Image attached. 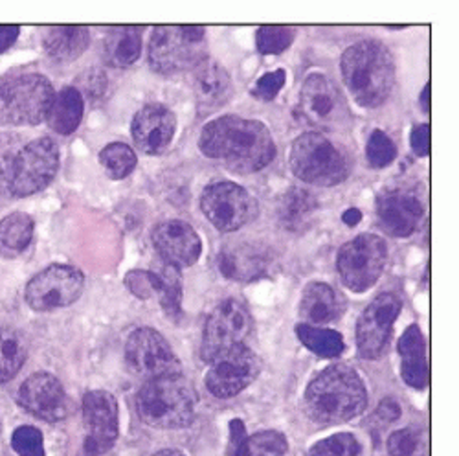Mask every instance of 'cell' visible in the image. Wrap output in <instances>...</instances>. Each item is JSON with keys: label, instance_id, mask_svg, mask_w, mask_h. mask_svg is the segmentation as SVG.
<instances>
[{"label": "cell", "instance_id": "cell-1", "mask_svg": "<svg viewBox=\"0 0 459 456\" xmlns=\"http://www.w3.org/2000/svg\"><path fill=\"white\" fill-rule=\"evenodd\" d=\"M199 147L203 155L224 162L236 173H255L276 157V144L269 127L236 114L206 124L199 136Z\"/></svg>", "mask_w": 459, "mask_h": 456}, {"label": "cell", "instance_id": "cell-2", "mask_svg": "<svg viewBox=\"0 0 459 456\" xmlns=\"http://www.w3.org/2000/svg\"><path fill=\"white\" fill-rule=\"evenodd\" d=\"M368 407V390L362 377L348 364L324 368L305 390V408L320 425L346 424Z\"/></svg>", "mask_w": 459, "mask_h": 456}, {"label": "cell", "instance_id": "cell-3", "mask_svg": "<svg viewBox=\"0 0 459 456\" xmlns=\"http://www.w3.org/2000/svg\"><path fill=\"white\" fill-rule=\"evenodd\" d=\"M342 80L353 100L366 109L385 103L395 87V63L386 45L366 39L351 45L340 59Z\"/></svg>", "mask_w": 459, "mask_h": 456}, {"label": "cell", "instance_id": "cell-4", "mask_svg": "<svg viewBox=\"0 0 459 456\" xmlns=\"http://www.w3.org/2000/svg\"><path fill=\"white\" fill-rule=\"evenodd\" d=\"M195 407V389L180 373L151 379L136 398L140 420L145 425L166 431L182 429L194 422Z\"/></svg>", "mask_w": 459, "mask_h": 456}, {"label": "cell", "instance_id": "cell-5", "mask_svg": "<svg viewBox=\"0 0 459 456\" xmlns=\"http://www.w3.org/2000/svg\"><path fill=\"white\" fill-rule=\"evenodd\" d=\"M289 164L294 177L320 188L342 184L353 168L348 151L320 131L305 133L294 140Z\"/></svg>", "mask_w": 459, "mask_h": 456}, {"label": "cell", "instance_id": "cell-6", "mask_svg": "<svg viewBox=\"0 0 459 456\" xmlns=\"http://www.w3.org/2000/svg\"><path fill=\"white\" fill-rule=\"evenodd\" d=\"M54 87L43 74H8L0 78V124L37 126L47 120Z\"/></svg>", "mask_w": 459, "mask_h": 456}, {"label": "cell", "instance_id": "cell-7", "mask_svg": "<svg viewBox=\"0 0 459 456\" xmlns=\"http://www.w3.org/2000/svg\"><path fill=\"white\" fill-rule=\"evenodd\" d=\"M203 26H157L149 39V65L160 75L191 72L206 57Z\"/></svg>", "mask_w": 459, "mask_h": 456}, {"label": "cell", "instance_id": "cell-8", "mask_svg": "<svg viewBox=\"0 0 459 456\" xmlns=\"http://www.w3.org/2000/svg\"><path fill=\"white\" fill-rule=\"evenodd\" d=\"M59 170V149L52 138H37L26 144L4 168L8 192L30 197L45 189Z\"/></svg>", "mask_w": 459, "mask_h": 456}, {"label": "cell", "instance_id": "cell-9", "mask_svg": "<svg viewBox=\"0 0 459 456\" xmlns=\"http://www.w3.org/2000/svg\"><path fill=\"white\" fill-rule=\"evenodd\" d=\"M388 247L377 234H360L338 250L336 271L353 293L371 289L386 267Z\"/></svg>", "mask_w": 459, "mask_h": 456}, {"label": "cell", "instance_id": "cell-10", "mask_svg": "<svg viewBox=\"0 0 459 456\" xmlns=\"http://www.w3.org/2000/svg\"><path fill=\"white\" fill-rule=\"evenodd\" d=\"M252 331V317L245 303L239 300H224L208 317L203 331L201 357L213 363L228 354L245 346V340Z\"/></svg>", "mask_w": 459, "mask_h": 456}, {"label": "cell", "instance_id": "cell-11", "mask_svg": "<svg viewBox=\"0 0 459 456\" xmlns=\"http://www.w3.org/2000/svg\"><path fill=\"white\" fill-rule=\"evenodd\" d=\"M303 120L322 131H338L351 120L350 105L338 85L325 74H311L299 91Z\"/></svg>", "mask_w": 459, "mask_h": 456}, {"label": "cell", "instance_id": "cell-12", "mask_svg": "<svg viewBox=\"0 0 459 456\" xmlns=\"http://www.w3.org/2000/svg\"><path fill=\"white\" fill-rule=\"evenodd\" d=\"M201 208L206 219L221 232H236L257 215V203L252 194L247 188L230 180H217L206 186Z\"/></svg>", "mask_w": 459, "mask_h": 456}, {"label": "cell", "instance_id": "cell-13", "mask_svg": "<svg viewBox=\"0 0 459 456\" xmlns=\"http://www.w3.org/2000/svg\"><path fill=\"white\" fill-rule=\"evenodd\" d=\"M85 276L72 265H50L26 285V302L37 313L66 308L83 293Z\"/></svg>", "mask_w": 459, "mask_h": 456}, {"label": "cell", "instance_id": "cell-14", "mask_svg": "<svg viewBox=\"0 0 459 456\" xmlns=\"http://www.w3.org/2000/svg\"><path fill=\"white\" fill-rule=\"evenodd\" d=\"M126 359L129 368L147 381L166 375H178L182 370L169 342L152 328H138L131 333L126 345Z\"/></svg>", "mask_w": 459, "mask_h": 456}, {"label": "cell", "instance_id": "cell-15", "mask_svg": "<svg viewBox=\"0 0 459 456\" xmlns=\"http://www.w3.org/2000/svg\"><path fill=\"white\" fill-rule=\"evenodd\" d=\"M401 310L399 294L382 293L362 311L357 322V350L362 359L375 361L385 354Z\"/></svg>", "mask_w": 459, "mask_h": 456}, {"label": "cell", "instance_id": "cell-16", "mask_svg": "<svg viewBox=\"0 0 459 456\" xmlns=\"http://www.w3.org/2000/svg\"><path fill=\"white\" fill-rule=\"evenodd\" d=\"M261 372V359L243 346L212 363L204 377L208 390L219 399H230L250 387Z\"/></svg>", "mask_w": 459, "mask_h": 456}, {"label": "cell", "instance_id": "cell-17", "mask_svg": "<svg viewBox=\"0 0 459 456\" xmlns=\"http://www.w3.org/2000/svg\"><path fill=\"white\" fill-rule=\"evenodd\" d=\"M83 420L87 427V454L98 456L108 451L118 438V401L105 390H92L83 398Z\"/></svg>", "mask_w": 459, "mask_h": 456}, {"label": "cell", "instance_id": "cell-18", "mask_svg": "<svg viewBox=\"0 0 459 456\" xmlns=\"http://www.w3.org/2000/svg\"><path fill=\"white\" fill-rule=\"evenodd\" d=\"M425 217L423 201L406 188L386 189L377 197L378 226L388 236L408 238Z\"/></svg>", "mask_w": 459, "mask_h": 456}, {"label": "cell", "instance_id": "cell-19", "mask_svg": "<svg viewBox=\"0 0 459 456\" xmlns=\"http://www.w3.org/2000/svg\"><path fill=\"white\" fill-rule=\"evenodd\" d=\"M217 265L222 276L248 284L266 276L274 265V254L269 247L255 241L228 243L221 249Z\"/></svg>", "mask_w": 459, "mask_h": 456}, {"label": "cell", "instance_id": "cell-20", "mask_svg": "<svg viewBox=\"0 0 459 456\" xmlns=\"http://www.w3.org/2000/svg\"><path fill=\"white\" fill-rule=\"evenodd\" d=\"M17 401L45 422H61L68 414V398L59 379L50 373H33L21 385Z\"/></svg>", "mask_w": 459, "mask_h": 456}, {"label": "cell", "instance_id": "cell-21", "mask_svg": "<svg viewBox=\"0 0 459 456\" xmlns=\"http://www.w3.org/2000/svg\"><path fill=\"white\" fill-rule=\"evenodd\" d=\"M152 245H155L162 261L175 269L191 267L197 263L203 252V241L195 228L178 219L157 224L152 231Z\"/></svg>", "mask_w": 459, "mask_h": 456}, {"label": "cell", "instance_id": "cell-22", "mask_svg": "<svg viewBox=\"0 0 459 456\" xmlns=\"http://www.w3.org/2000/svg\"><path fill=\"white\" fill-rule=\"evenodd\" d=\"M177 131L175 112L162 103L143 105L133 118L131 135L140 151L160 155L169 147Z\"/></svg>", "mask_w": 459, "mask_h": 456}, {"label": "cell", "instance_id": "cell-23", "mask_svg": "<svg viewBox=\"0 0 459 456\" xmlns=\"http://www.w3.org/2000/svg\"><path fill=\"white\" fill-rule=\"evenodd\" d=\"M191 87H194L197 109L203 117L224 107L234 94L232 78H230L228 70L210 57H204L191 70Z\"/></svg>", "mask_w": 459, "mask_h": 456}, {"label": "cell", "instance_id": "cell-24", "mask_svg": "<svg viewBox=\"0 0 459 456\" xmlns=\"http://www.w3.org/2000/svg\"><path fill=\"white\" fill-rule=\"evenodd\" d=\"M399 357L401 375L404 383L411 389L423 390L429 385V361H427V342L423 331L417 324L406 328L399 338Z\"/></svg>", "mask_w": 459, "mask_h": 456}, {"label": "cell", "instance_id": "cell-25", "mask_svg": "<svg viewBox=\"0 0 459 456\" xmlns=\"http://www.w3.org/2000/svg\"><path fill=\"white\" fill-rule=\"evenodd\" d=\"M343 313L342 296L324 282H311L305 285L299 302V315L307 324H327Z\"/></svg>", "mask_w": 459, "mask_h": 456}, {"label": "cell", "instance_id": "cell-26", "mask_svg": "<svg viewBox=\"0 0 459 456\" xmlns=\"http://www.w3.org/2000/svg\"><path fill=\"white\" fill-rule=\"evenodd\" d=\"M91 43V31L85 26H54L45 33L43 47L56 63H72Z\"/></svg>", "mask_w": 459, "mask_h": 456}, {"label": "cell", "instance_id": "cell-27", "mask_svg": "<svg viewBox=\"0 0 459 456\" xmlns=\"http://www.w3.org/2000/svg\"><path fill=\"white\" fill-rule=\"evenodd\" d=\"M318 210V199L303 188H289L278 205V221L289 232H303Z\"/></svg>", "mask_w": 459, "mask_h": 456}, {"label": "cell", "instance_id": "cell-28", "mask_svg": "<svg viewBox=\"0 0 459 456\" xmlns=\"http://www.w3.org/2000/svg\"><path fill=\"white\" fill-rule=\"evenodd\" d=\"M85 101L80 89L63 87L56 96L48 110V126L57 135L68 136L80 127L83 120Z\"/></svg>", "mask_w": 459, "mask_h": 456}, {"label": "cell", "instance_id": "cell-29", "mask_svg": "<svg viewBox=\"0 0 459 456\" xmlns=\"http://www.w3.org/2000/svg\"><path fill=\"white\" fill-rule=\"evenodd\" d=\"M143 47V28L118 26L110 28L105 37V59L112 66H131L138 61Z\"/></svg>", "mask_w": 459, "mask_h": 456}, {"label": "cell", "instance_id": "cell-30", "mask_svg": "<svg viewBox=\"0 0 459 456\" xmlns=\"http://www.w3.org/2000/svg\"><path fill=\"white\" fill-rule=\"evenodd\" d=\"M296 335L301 340V345L322 359H334L343 354L346 345L343 337L329 328H318L311 324H298Z\"/></svg>", "mask_w": 459, "mask_h": 456}, {"label": "cell", "instance_id": "cell-31", "mask_svg": "<svg viewBox=\"0 0 459 456\" xmlns=\"http://www.w3.org/2000/svg\"><path fill=\"white\" fill-rule=\"evenodd\" d=\"M33 238V219L15 212L0 221V252L21 254Z\"/></svg>", "mask_w": 459, "mask_h": 456}, {"label": "cell", "instance_id": "cell-32", "mask_svg": "<svg viewBox=\"0 0 459 456\" xmlns=\"http://www.w3.org/2000/svg\"><path fill=\"white\" fill-rule=\"evenodd\" d=\"M26 355L28 346L24 338L10 328H0V383L10 381L19 373Z\"/></svg>", "mask_w": 459, "mask_h": 456}, {"label": "cell", "instance_id": "cell-33", "mask_svg": "<svg viewBox=\"0 0 459 456\" xmlns=\"http://www.w3.org/2000/svg\"><path fill=\"white\" fill-rule=\"evenodd\" d=\"M155 276V293L160 296V306L171 319H178L182 315V284L178 269L164 263L157 271H151Z\"/></svg>", "mask_w": 459, "mask_h": 456}, {"label": "cell", "instance_id": "cell-34", "mask_svg": "<svg viewBox=\"0 0 459 456\" xmlns=\"http://www.w3.org/2000/svg\"><path fill=\"white\" fill-rule=\"evenodd\" d=\"M136 153L131 145L124 142H112L105 145L100 153V164L105 170V173L114 179L122 180L129 177L136 168Z\"/></svg>", "mask_w": 459, "mask_h": 456}, {"label": "cell", "instance_id": "cell-35", "mask_svg": "<svg viewBox=\"0 0 459 456\" xmlns=\"http://www.w3.org/2000/svg\"><path fill=\"white\" fill-rule=\"evenodd\" d=\"M287 449L285 434L280 431H261L245 440L238 456H283Z\"/></svg>", "mask_w": 459, "mask_h": 456}, {"label": "cell", "instance_id": "cell-36", "mask_svg": "<svg viewBox=\"0 0 459 456\" xmlns=\"http://www.w3.org/2000/svg\"><path fill=\"white\" fill-rule=\"evenodd\" d=\"M296 39V30L290 26H261L255 33L257 50L264 56L285 52Z\"/></svg>", "mask_w": 459, "mask_h": 456}, {"label": "cell", "instance_id": "cell-37", "mask_svg": "<svg viewBox=\"0 0 459 456\" xmlns=\"http://www.w3.org/2000/svg\"><path fill=\"white\" fill-rule=\"evenodd\" d=\"M397 159V145L395 142L380 129H375L366 144V161L369 168L373 170H382L394 164Z\"/></svg>", "mask_w": 459, "mask_h": 456}, {"label": "cell", "instance_id": "cell-38", "mask_svg": "<svg viewBox=\"0 0 459 456\" xmlns=\"http://www.w3.org/2000/svg\"><path fill=\"white\" fill-rule=\"evenodd\" d=\"M307 456H362V447L353 434L338 433L315 443Z\"/></svg>", "mask_w": 459, "mask_h": 456}, {"label": "cell", "instance_id": "cell-39", "mask_svg": "<svg viewBox=\"0 0 459 456\" xmlns=\"http://www.w3.org/2000/svg\"><path fill=\"white\" fill-rule=\"evenodd\" d=\"M12 447L19 456H45L43 434L39 429L22 425L12 434Z\"/></svg>", "mask_w": 459, "mask_h": 456}, {"label": "cell", "instance_id": "cell-40", "mask_svg": "<svg viewBox=\"0 0 459 456\" xmlns=\"http://www.w3.org/2000/svg\"><path fill=\"white\" fill-rule=\"evenodd\" d=\"M423 436L417 429H403L388 438V451L392 456H417Z\"/></svg>", "mask_w": 459, "mask_h": 456}, {"label": "cell", "instance_id": "cell-41", "mask_svg": "<svg viewBox=\"0 0 459 456\" xmlns=\"http://www.w3.org/2000/svg\"><path fill=\"white\" fill-rule=\"evenodd\" d=\"M285 82H287V72L283 68H278L274 72H266L263 74L261 78L255 82L252 92L255 98L259 100H264V101H271L274 100L280 91L285 87Z\"/></svg>", "mask_w": 459, "mask_h": 456}, {"label": "cell", "instance_id": "cell-42", "mask_svg": "<svg viewBox=\"0 0 459 456\" xmlns=\"http://www.w3.org/2000/svg\"><path fill=\"white\" fill-rule=\"evenodd\" d=\"M126 284L140 298H149L155 293V276L151 271H131L126 276Z\"/></svg>", "mask_w": 459, "mask_h": 456}, {"label": "cell", "instance_id": "cell-43", "mask_svg": "<svg viewBox=\"0 0 459 456\" xmlns=\"http://www.w3.org/2000/svg\"><path fill=\"white\" fill-rule=\"evenodd\" d=\"M410 145L417 157H427L430 153V126H415L410 133Z\"/></svg>", "mask_w": 459, "mask_h": 456}, {"label": "cell", "instance_id": "cell-44", "mask_svg": "<svg viewBox=\"0 0 459 456\" xmlns=\"http://www.w3.org/2000/svg\"><path fill=\"white\" fill-rule=\"evenodd\" d=\"M248 438L245 424L241 420L230 422V445H228V456H238L245 440Z\"/></svg>", "mask_w": 459, "mask_h": 456}, {"label": "cell", "instance_id": "cell-45", "mask_svg": "<svg viewBox=\"0 0 459 456\" xmlns=\"http://www.w3.org/2000/svg\"><path fill=\"white\" fill-rule=\"evenodd\" d=\"M375 414H377L378 420H382L385 424H392V422L399 420L401 407H399V403H395L392 398H386L385 401H382V403L378 405V408H377Z\"/></svg>", "mask_w": 459, "mask_h": 456}, {"label": "cell", "instance_id": "cell-46", "mask_svg": "<svg viewBox=\"0 0 459 456\" xmlns=\"http://www.w3.org/2000/svg\"><path fill=\"white\" fill-rule=\"evenodd\" d=\"M19 31H21L19 26H8V24L0 26V54H4L17 41Z\"/></svg>", "mask_w": 459, "mask_h": 456}, {"label": "cell", "instance_id": "cell-47", "mask_svg": "<svg viewBox=\"0 0 459 456\" xmlns=\"http://www.w3.org/2000/svg\"><path fill=\"white\" fill-rule=\"evenodd\" d=\"M87 75H89V82L83 83V89H85L87 96L92 98L94 94H101V92L105 91V78H103V74L92 70V72L87 74Z\"/></svg>", "mask_w": 459, "mask_h": 456}, {"label": "cell", "instance_id": "cell-48", "mask_svg": "<svg viewBox=\"0 0 459 456\" xmlns=\"http://www.w3.org/2000/svg\"><path fill=\"white\" fill-rule=\"evenodd\" d=\"M342 221L348 226H357L362 221V212L359 208H348L342 214Z\"/></svg>", "mask_w": 459, "mask_h": 456}, {"label": "cell", "instance_id": "cell-49", "mask_svg": "<svg viewBox=\"0 0 459 456\" xmlns=\"http://www.w3.org/2000/svg\"><path fill=\"white\" fill-rule=\"evenodd\" d=\"M420 109L425 112H430V83H427L423 92H420Z\"/></svg>", "mask_w": 459, "mask_h": 456}, {"label": "cell", "instance_id": "cell-50", "mask_svg": "<svg viewBox=\"0 0 459 456\" xmlns=\"http://www.w3.org/2000/svg\"><path fill=\"white\" fill-rule=\"evenodd\" d=\"M152 456H186V454L180 452V451H175V449H164V451L155 452Z\"/></svg>", "mask_w": 459, "mask_h": 456}]
</instances>
